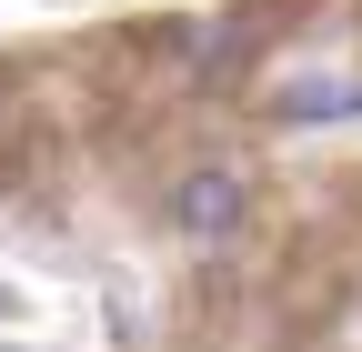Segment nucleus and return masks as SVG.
Listing matches in <instances>:
<instances>
[{
    "label": "nucleus",
    "instance_id": "f257e3e1",
    "mask_svg": "<svg viewBox=\"0 0 362 352\" xmlns=\"http://www.w3.org/2000/svg\"><path fill=\"white\" fill-rule=\"evenodd\" d=\"M171 222L181 232H232L242 222V171H192L181 201H171Z\"/></svg>",
    "mask_w": 362,
    "mask_h": 352
}]
</instances>
